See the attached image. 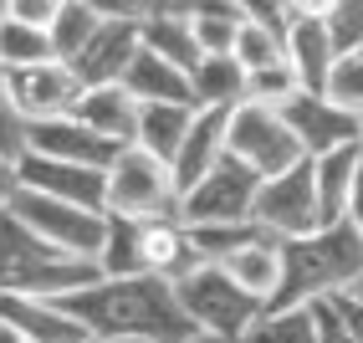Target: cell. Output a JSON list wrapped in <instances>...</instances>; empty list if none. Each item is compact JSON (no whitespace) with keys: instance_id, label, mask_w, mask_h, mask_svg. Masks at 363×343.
<instances>
[{"instance_id":"obj_10","label":"cell","mask_w":363,"mask_h":343,"mask_svg":"<svg viewBox=\"0 0 363 343\" xmlns=\"http://www.w3.org/2000/svg\"><path fill=\"white\" fill-rule=\"evenodd\" d=\"M256 231H266L272 241H302L318 231V180H312V159L292 164L286 175L261 180L256 195Z\"/></svg>"},{"instance_id":"obj_24","label":"cell","mask_w":363,"mask_h":343,"mask_svg":"<svg viewBox=\"0 0 363 343\" xmlns=\"http://www.w3.org/2000/svg\"><path fill=\"white\" fill-rule=\"evenodd\" d=\"M143 46H149L154 57H164L169 67H179V72L200 67V46H195V31H189V16L174 11V6H149L143 11Z\"/></svg>"},{"instance_id":"obj_41","label":"cell","mask_w":363,"mask_h":343,"mask_svg":"<svg viewBox=\"0 0 363 343\" xmlns=\"http://www.w3.org/2000/svg\"><path fill=\"white\" fill-rule=\"evenodd\" d=\"M348 292H353V298H358V303H363V277H358V282H353V287H348Z\"/></svg>"},{"instance_id":"obj_20","label":"cell","mask_w":363,"mask_h":343,"mask_svg":"<svg viewBox=\"0 0 363 343\" xmlns=\"http://www.w3.org/2000/svg\"><path fill=\"white\" fill-rule=\"evenodd\" d=\"M358 175H363V154L358 149H337V154L312 159V180H318V231L323 226H343V220H348Z\"/></svg>"},{"instance_id":"obj_37","label":"cell","mask_w":363,"mask_h":343,"mask_svg":"<svg viewBox=\"0 0 363 343\" xmlns=\"http://www.w3.org/2000/svg\"><path fill=\"white\" fill-rule=\"evenodd\" d=\"M333 303V312L343 317V328L353 333V343H363V303L353 298V292H337V298H328Z\"/></svg>"},{"instance_id":"obj_28","label":"cell","mask_w":363,"mask_h":343,"mask_svg":"<svg viewBox=\"0 0 363 343\" xmlns=\"http://www.w3.org/2000/svg\"><path fill=\"white\" fill-rule=\"evenodd\" d=\"M103 26V6H87V0H62V11H57V26H52V52L62 67H72L82 57V46L98 36Z\"/></svg>"},{"instance_id":"obj_9","label":"cell","mask_w":363,"mask_h":343,"mask_svg":"<svg viewBox=\"0 0 363 343\" xmlns=\"http://www.w3.org/2000/svg\"><path fill=\"white\" fill-rule=\"evenodd\" d=\"M143 11L149 6H103V26L72 62V77L87 87H118L143 46Z\"/></svg>"},{"instance_id":"obj_43","label":"cell","mask_w":363,"mask_h":343,"mask_svg":"<svg viewBox=\"0 0 363 343\" xmlns=\"http://www.w3.org/2000/svg\"><path fill=\"white\" fill-rule=\"evenodd\" d=\"M0 97H6V67H0Z\"/></svg>"},{"instance_id":"obj_18","label":"cell","mask_w":363,"mask_h":343,"mask_svg":"<svg viewBox=\"0 0 363 343\" xmlns=\"http://www.w3.org/2000/svg\"><path fill=\"white\" fill-rule=\"evenodd\" d=\"M230 113L235 108H200L195 124L184 134V149L174 159V190L184 195L189 185H200L215 164L225 159V134H230Z\"/></svg>"},{"instance_id":"obj_39","label":"cell","mask_w":363,"mask_h":343,"mask_svg":"<svg viewBox=\"0 0 363 343\" xmlns=\"http://www.w3.org/2000/svg\"><path fill=\"white\" fill-rule=\"evenodd\" d=\"M348 226L363 236V175H358V190H353V205H348Z\"/></svg>"},{"instance_id":"obj_25","label":"cell","mask_w":363,"mask_h":343,"mask_svg":"<svg viewBox=\"0 0 363 343\" xmlns=\"http://www.w3.org/2000/svg\"><path fill=\"white\" fill-rule=\"evenodd\" d=\"M98 277H143V220L128 215H103V251H98Z\"/></svg>"},{"instance_id":"obj_12","label":"cell","mask_w":363,"mask_h":343,"mask_svg":"<svg viewBox=\"0 0 363 343\" xmlns=\"http://www.w3.org/2000/svg\"><path fill=\"white\" fill-rule=\"evenodd\" d=\"M286 11H292V26H286V41H281L286 67L297 72L302 92H323V87H328V72H333V62H337L333 36H328V11H333V0H302V6H286Z\"/></svg>"},{"instance_id":"obj_40","label":"cell","mask_w":363,"mask_h":343,"mask_svg":"<svg viewBox=\"0 0 363 343\" xmlns=\"http://www.w3.org/2000/svg\"><path fill=\"white\" fill-rule=\"evenodd\" d=\"M189 343H220V338H210V333H195V338H189Z\"/></svg>"},{"instance_id":"obj_38","label":"cell","mask_w":363,"mask_h":343,"mask_svg":"<svg viewBox=\"0 0 363 343\" xmlns=\"http://www.w3.org/2000/svg\"><path fill=\"white\" fill-rule=\"evenodd\" d=\"M16 190H21V169H16V159H6V154H0V215L11 210Z\"/></svg>"},{"instance_id":"obj_26","label":"cell","mask_w":363,"mask_h":343,"mask_svg":"<svg viewBox=\"0 0 363 343\" xmlns=\"http://www.w3.org/2000/svg\"><path fill=\"white\" fill-rule=\"evenodd\" d=\"M200 108H240L246 103V67L235 57H200V67L189 72Z\"/></svg>"},{"instance_id":"obj_17","label":"cell","mask_w":363,"mask_h":343,"mask_svg":"<svg viewBox=\"0 0 363 343\" xmlns=\"http://www.w3.org/2000/svg\"><path fill=\"white\" fill-rule=\"evenodd\" d=\"M205 266L210 261L200 256L195 236H189L174 215H169V220H143V272H149V277L179 287L195 272H205Z\"/></svg>"},{"instance_id":"obj_44","label":"cell","mask_w":363,"mask_h":343,"mask_svg":"<svg viewBox=\"0 0 363 343\" xmlns=\"http://www.w3.org/2000/svg\"><path fill=\"white\" fill-rule=\"evenodd\" d=\"M0 343H16V338H11V333H6V328H0Z\"/></svg>"},{"instance_id":"obj_13","label":"cell","mask_w":363,"mask_h":343,"mask_svg":"<svg viewBox=\"0 0 363 343\" xmlns=\"http://www.w3.org/2000/svg\"><path fill=\"white\" fill-rule=\"evenodd\" d=\"M281 118H286V129L297 134V143H302L307 159H323V154L358 149V143H363V118H353V113H343V108H333L323 92H302V97H292V103L281 108Z\"/></svg>"},{"instance_id":"obj_22","label":"cell","mask_w":363,"mask_h":343,"mask_svg":"<svg viewBox=\"0 0 363 343\" xmlns=\"http://www.w3.org/2000/svg\"><path fill=\"white\" fill-rule=\"evenodd\" d=\"M123 87L138 97V103H174V108H195V113H200L195 87H189V72L169 67L164 57L149 52V46H138V57H133V67H128Z\"/></svg>"},{"instance_id":"obj_31","label":"cell","mask_w":363,"mask_h":343,"mask_svg":"<svg viewBox=\"0 0 363 343\" xmlns=\"http://www.w3.org/2000/svg\"><path fill=\"white\" fill-rule=\"evenodd\" d=\"M292 97H302V82H297V72L277 62V67H266V72H251L246 77V103H261V108H286Z\"/></svg>"},{"instance_id":"obj_19","label":"cell","mask_w":363,"mask_h":343,"mask_svg":"<svg viewBox=\"0 0 363 343\" xmlns=\"http://www.w3.org/2000/svg\"><path fill=\"white\" fill-rule=\"evenodd\" d=\"M138 97L118 82V87H87L82 92V103H77V124H87L92 134H103L108 143H118V149H128L133 134H138Z\"/></svg>"},{"instance_id":"obj_42","label":"cell","mask_w":363,"mask_h":343,"mask_svg":"<svg viewBox=\"0 0 363 343\" xmlns=\"http://www.w3.org/2000/svg\"><path fill=\"white\" fill-rule=\"evenodd\" d=\"M108 343H149V338H108Z\"/></svg>"},{"instance_id":"obj_27","label":"cell","mask_w":363,"mask_h":343,"mask_svg":"<svg viewBox=\"0 0 363 343\" xmlns=\"http://www.w3.org/2000/svg\"><path fill=\"white\" fill-rule=\"evenodd\" d=\"M184 16L200 57H230L240 26H246V6H184Z\"/></svg>"},{"instance_id":"obj_15","label":"cell","mask_w":363,"mask_h":343,"mask_svg":"<svg viewBox=\"0 0 363 343\" xmlns=\"http://www.w3.org/2000/svg\"><path fill=\"white\" fill-rule=\"evenodd\" d=\"M26 154L57 159V164H82V169H108L118 154V143H108L103 134H92L77 118H52V124H31L26 129Z\"/></svg>"},{"instance_id":"obj_21","label":"cell","mask_w":363,"mask_h":343,"mask_svg":"<svg viewBox=\"0 0 363 343\" xmlns=\"http://www.w3.org/2000/svg\"><path fill=\"white\" fill-rule=\"evenodd\" d=\"M210 266H220V272H225L240 292H251V298L272 303L277 287H281V241L256 236L251 246H240V251H230V256H220V261H210Z\"/></svg>"},{"instance_id":"obj_11","label":"cell","mask_w":363,"mask_h":343,"mask_svg":"<svg viewBox=\"0 0 363 343\" xmlns=\"http://www.w3.org/2000/svg\"><path fill=\"white\" fill-rule=\"evenodd\" d=\"M6 103L21 124H52V118H72L82 103V82L72 77V67L41 62V67H16L6 72Z\"/></svg>"},{"instance_id":"obj_8","label":"cell","mask_w":363,"mask_h":343,"mask_svg":"<svg viewBox=\"0 0 363 343\" xmlns=\"http://www.w3.org/2000/svg\"><path fill=\"white\" fill-rule=\"evenodd\" d=\"M6 215L21 220L26 231H36L41 241H52L67 256L98 261V251H103V210H82V205H67V200H46L36 190H16Z\"/></svg>"},{"instance_id":"obj_36","label":"cell","mask_w":363,"mask_h":343,"mask_svg":"<svg viewBox=\"0 0 363 343\" xmlns=\"http://www.w3.org/2000/svg\"><path fill=\"white\" fill-rule=\"evenodd\" d=\"M312 317H318V343H353V333L333 312V303H312Z\"/></svg>"},{"instance_id":"obj_33","label":"cell","mask_w":363,"mask_h":343,"mask_svg":"<svg viewBox=\"0 0 363 343\" xmlns=\"http://www.w3.org/2000/svg\"><path fill=\"white\" fill-rule=\"evenodd\" d=\"M328 36H333V52L337 57H358L363 52V0H333Z\"/></svg>"},{"instance_id":"obj_32","label":"cell","mask_w":363,"mask_h":343,"mask_svg":"<svg viewBox=\"0 0 363 343\" xmlns=\"http://www.w3.org/2000/svg\"><path fill=\"white\" fill-rule=\"evenodd\" d=\"M323 97H328L333 108H343V113L363 118V57H337L333 72H328Z\"/></svg>"},{"instance_id":"obj_34","label":"cell","mask_w":363,"mask_h":343,"mask_svg":"<svg viewBox=\"0 0 363 343\" xmlns=\"http://www.w3.org/2000/svg\"><path fill=\"white\" fill-rule=\"evenodd\" d=\"M57 11H62V0H6V16L21 21V26H31V31H52Z\"/></svg>"},{"instance_id":"obj_35","label":"cell","mask_w":363,"mask_h":343,"mask_svg":"<svg viewBox=\"0 0 363 343\" xmlns=\"http://www.w3.org/2000/svg\"><path fill=\"white\" fill-rule=\"evenodd\" d=\"M0 154L16 159V164H21V154H26V124L11 113L6 97H0Z\"/></svg>"},{"instance_id":"obj_16","label":"cell","mask_w":363,"mask_h":343,"mask_svg":"<svg viewBox=\"0 0 363 343\" xmlns=\"http://www.w3.org/2000/svg\"><path fill=\"white\" fill-rule=\"evenodd\" d=\"M0 328L16 343H92L57 298H0Z\"/></svg>"},{"instance_id":"obj_45","label":"cell","mask_w":363,"mask_h":343,"mask_svg":"<svg viewBox=\"0 0 363 343\" xmlns=\"http://www.w3.org/2000/svg\"><path fill=\"white\" fill-rule=\"evenodd\" d=\"M358 57H363V52H358Z\"/></svg>"},{"instance_id":"obj_5","label":"cell","mask_w":363,"mask_h":343,"mask_svg":"<svg viewBox=\"0 0 363 343\" xmlns=\"http://www.w3.org/2000/svg\"><path fill=\"white\" fill-rule=\"evenodd\" d=\"M256 195H261V175H251L246 164H235L230 154L210 169L200 185H189L174 205V220L189 231L205 226H256Z\"/></svg>"},{"instance_id":"obj_30","label":"cell","mask_w":363,"mask_h":343,"mask_svg":"<svg viewBox=\"0 0 363 343\" xmlns=\"http://www.w3.org/2000/svg\"><path fill=\"white\" fill-rule=\"evenodd\" d=\"M240 343H318V317L312 307H266Z\"/></svg>"},{"instance_id":"obj_7","label":"cell","mask_w":363,"mask_h":343,"mask_svg":"<svg viewBox=\"0 0 363 343\" xmlns=\"http://www.w3.org/2000/svg\"><path fill=\"white\" fill-rule=\"evenodd\" d=\"M225 154L235 164H246L251 175L272 180V175H286L292 164H302V143L297 134L286 129V118L277 108H261V103H240L230 113V134H225Z\"/></svg>"},{"instance_id":"obj_6","label":"cell","mask_w":363,"mask_h":343,"mask_svg":"<svg viewBox=\"0 0 363 343\" xmlns=\"http://www.w3.org/2000/svg\"><path fill=\"white\" fill-rule=\"evenodd\" d=\"M179 205V190H174V169L159 164L154 154L128 149L108 164V200L103 215H128V220H169Z\"/></svg>"},{"instance_id":"obj_3","label":"cell","mask_w":363,"mask_h":343,"mask_svg":"<svg viewBox=\"0 0 363 343\" xmlns=\"http://www.w3.org/2000/svg\"><path fill=\"white\" fill-rule=\"evenodd\" d=\"M98 282V261L67 256L21 220L0 215V298H67Z\"/></svg>"},{"instance_id":"obj_1","label":"cell","mask_w":363,"mask_h":343,"mask_svg":"<svg viewBox=\"0 0 363 343\" xmlns=\"http://www.w3.org/2000/svg\"><path fill=\"white\" fill-rule=\"evenodd\" d=\"M62 312H72L87 328L92 343L108 338H149V343H189L195 338V323L184 317L174 287L159 277H98L82 292H67L57 298Z\"/></svg>"},{"instance_id":"obj_23","label":"cell","mask_w":363,"mask_h":343,"mask_svg":"<svg viewBox=\"0 0 363 343\" xmlns=\"http://www.w3.org/2000/svg\"><path fill=\"white\" fill-rule=\"evenodd\" d=\"M195 124V108H174V103H143L138 108V134H133V149L154 154L159 164L174 169L179 149H184V134Z\"/></svg>"},{"instance_id":"obj_29","label":"cell","mask_w":363,"mask_h":343,"mask_svg":"<svg viewBox=\"0 0 363 343\" xmlns=\"http://www.w3.org/2000/svg\"><path fill=\"white\" fill-rule=\"evenodd\" d=\"M41 62H57L52 31H31V26H21V21H11L0 11V67L16 72V67H41Z\"/></svg>"},{"instance_id":"obj_2","label":"cell","mask_w":363,"mask_h":343,"mask_svg":"<svg viewBox=\"0 0 363 343\" xmlns=\"http://www.w3.org/2000/svg\"><path fill=\"white\" fill-rule=\"evenodd\" d=\"M363 277V236L348 226H323L302 241H281V287L266 307H312L348 292Z\"/></svg>"},{"instance_id":"obj_14","label":"cell","mask_w":363,"mask_h":343,"mask_svg":"<svg viewBox=\"0 0 363 343\" xmlns=\"http://www.w3.org/2000/svg\"><path fill=\"white\" fill-rule=\"evenodd\" d=\"M21 190H36L46 200H67L82 210H103L108 200V169H82V164H57L41 154H21Z\"/></svg>"},{"instance_id":"obj_4","label":"cell","mask_w":363,"mask_h":343,"mask_svg":"<svg viewBox=\"0 0 363 343\" xmlns=\"http://www.w3.org/2000/svg\"><path fill=\"white\" fill-rule=\"evenodd\" d=\"M174 298H179L184 317L195 323V333H210L220 343H240L256 328V317L266 312V303L251 298V292H240L220 266H205V272H195L189 282H179Z\"/></svg>"}]
</instances>
